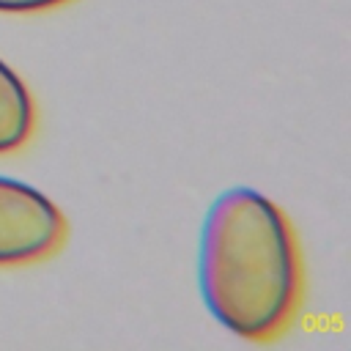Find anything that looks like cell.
Segmentation results:
<instances>
[{
	"mask_svg": "<svg viewBox=\"0 0 351 351\" xmlns=\"http://www.w3.org/2000/svg\"><path fill=\"white\" fill-rule=\"evenodd\" d=\"M197 280L208 313L250 343L280 340L299 318L304 266L288 214L252 186L225 189L200 233Z\"/></svg>",
	"mask_w": 351,
	"mask_h": 351,
	"instance_id": "obj_1",
	"label": "cell"
},
{
	"mask_svg": "<svg viewBox=\"0 0 351 351\" xmlns=\"http://www.w3.org/2000/svg\"><path fill=\"white\" fill-rule=\"evenodd\" d=\"M66 239L69 219L41 189L0 176V269L49 261Z\"/></svg>",
	"mask_w": 351,
	"mask_h": 351,
	"instance_id": "obj_2",
	"label": "cell"
},
{
	"mask_svg": "<svg viewBox=\"0 0 351 351\" xmlns=\"http://www.w3.org/2000/svg\"><path fill=\"white\" fill-rule=\"evenodd\" d=\"M36 132V101L25 80L0 60V156L22 151Z\"/></svg>",
	"mask_w": 351,
	"mask_h": 351,
	"instance_id": "obj_3",
	"label": "cell"
},
{
	"mask_svg": "<svg viewBox=\"0 0 351 351\" xmlns=\"http://www.w3.org/2000/svg\"><path fill=\"white\" fill-rule=\"evenodd\" d=\"M71 0H0V14H44Z\"/></svg>",
	"mask_w": 351,
	"mask_h": 351,
	"instance_id": "obj_4",
	"label": "cell"
}]
</instances>
